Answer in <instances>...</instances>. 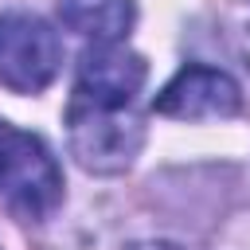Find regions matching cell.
Here are the masks:
<instances>
[{"instance_id":"5b68a950","label":"cell","mask_w":250,"mask_h":250,"mask_svg":"<svg viewBox=\"0 0 250 250\" xmlns=\"http://www.w3.org/2000/svg\"><path fill=\"white\" fill-rule=\"evenodd\" d=\"M152 109L164 117H176V121L234 117V113H242V90L227 70L191 62L152 98Z\"/></svg>"},{"instance_id":"277c9868","label":"cell","mask_w":250,"mask_h":250,"mask_svg":"<svg viewBox=\"0 0 250 250\" xmlns=\"http://www.w3.org/2000/svg\"><path fill=\"white\" fill-rule=\"evenodd\" d=\"M145 59L121 43H94L78 59V78H74V102L90 105H109L125 109L145 86Z\"/></svg>"},{"instance_id":"7a4b0ae2","label":"cell","mask_w":250,"mask_h":250,"mask_svg":"<svg viewBox=\"0 0 250 250\" xmlns=\"http://www.w3.org/2000/svg\"><path fill=\"white\" fill-rule=\"evenodd\" d=\"M66 137H70V156L86 172L117 176L137 160V152L145 145V125L129 105L125 109H109V105L70 102Z\"/></svg>"},{"instance_id":"6da1fadb","label":"cell","mask_w":250,"mask_h":250,"mask_svg":"<svg viewBox=\"0 0 250 250\" xmlns=\"http://www.w3.org/2000/svg\"><path fill=\"white\" fill-rule=\"evenodd\" d=\"M0 199L31 223L55 215L62 203V172L51 148L8 121H0Z\"/></svg>"},{"instance_id":"8992f818","label":"cell","mask_w":250,"mask_h":250,"mask_svg":"<svg viewBox=\"0 0 250 250\" xmlns=\"http://www.w3.org/2000/svg\"><path fill=\"white\" fill-rule=\"evenodd\" d=\"M62 23L94 43H121L137 20L133 0H59Z\"/></svg>"},{"instance_id":"3957f363","label":"cell","mask_w":250,"mask_h":250,"mask_svg":"<svg viewBox=\"0 0 250 250\" xmlns=\"http://www.w3.org/2000/svg\"><path fill=\"white\" fill-rule=\"evenodd\" d=\"M62 62L59 35L31 12L0 16V82L16 94H39Z\"/></svg>"},{"instance_id":"52a82bcc","label":"cell","mask_w":250,"mask_h":250,"mask_svg":"<svg viewBox=\"0 0 250 250\" xmlns=\"http://www.w3.org/2000/svg\"><path fill=\"white\" fill-rule=\"evenodd\" d=\"M129 250H176V246H168V242H141V246H129Z\"/></svg>"}]
</instances>
